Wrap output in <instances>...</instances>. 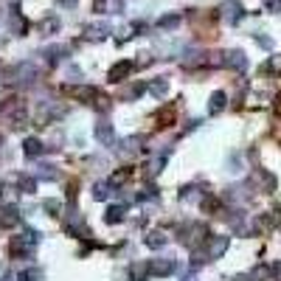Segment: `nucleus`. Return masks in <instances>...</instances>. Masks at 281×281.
<instances>
[{
  "label": "nucleus",
  "instance_id": "obj_1",
  "mask_svg": "<svg viewBox=\"0 0 281 281\" xmlns=\"http://www.w3.org/2000/svg\"><path fill=\"white\" fill-rule=\"evenodd\" d=\"M3 76L6 79H0V82H9V85H14V82H31V79H37V68L31 62H20L14 68H9Z\"/></svg>",
  "mask_w": 281,
  "mask_h": 281
},
{
  "label": "nucleus",
  "instance_id": "obj_2",
  "mask_svg": "<svg viewBox=\"0 0 281 281\" xmlns=\"http://www.w3.org/2000/svg\"><path fill=\"white\" fill-rule=\"evenodd\" d=\"M93 135H96V141H99L101 146H113V143H116V129H113V124H107V121L96 124Z\"/></svg>",
  "mask_w": 281,
  "mask_h": 281
},
{
  "label": "nucleus",
  "instance_id": "obj_3",
  "mask_svg": "<svg viewBox=\"0 0 281 281\" xmlns=\"http://www.w3.org/2000/svg\"><path fill=\"white\" fill-rule=\"evenodd\" d=\"M222 20L225 23H231V26H234V23H239L245 17V9H242V3H236V0H228V3H222Z\"/></svg>",
  "mask_w": 281,
  "mask_h": 281
},
{
  "label": "nucleus",
  "instance_id": "obj_4",
  "mask_svg": "<svg viewBox=\"0 0 281 281\" xmlns=\"http://www.w3.org/2000/svg\"><path fill=\"white\" fill-rule=\"evenodd\" d=\"M228 250V236H211L208 239V259H219V256Z\"/></svg>",
  "mask_w": 281,
  "mask_h": 281
},
{
  "label": "nucleus",
  "instance_id": "obj_5",
  "mask_svg": "<svg viewBox=\"0 0 281 281\" xmlns=\"http://www.w3.org/2000/svg\"><path fill=\"white\" fill-rule=\"evenodd\" d=\"M45 149L48 146L40 138H26V141H23V155H26V158H40Z\"/></svg>",
  "mask_w": 281,
  "mask_h": 281
},
{
  "label": "nucleus",
  "instance_id": "obj_6",
  "mask_svg": "<svg viewBox=\"0 0 281 281\" xmlns=\"http://www.w3.org/2000/svg\"><path fill=\"white\" fill-rule=\"evenodd\" d=\"M133 70H135V62H127V59H124V62H118L116 68L110 70V82H124Z\"/></svg>",
  "mask_w": 281,
  "mask_h": 281
},
{
  "label": "nucleus",
  "instance_id": "obj_7",
  "mask_svg": "<svg viewBox=\"0 0 281 281\" xmlns=\"http://www.w3.org/2000/svg\"><path fill=\"white\" fill-rule=\"evenodd\" d=\"M222 62L228 65V68H234V70H245L248 68V57H245L242 51H231V53H222Z\"/></svg>",
  "mask_w": 281,
  "mask_h": 281
},
{
  "label": "nucleus",
  "instance_id": "obj_8",
  "mask_svg": "<svg viewBox=\"0 0 281 281\" xmlns=\"http://www.w3.org/2000/svg\"><path fill=\"white\" fill-rule=\"evenodd\" d=\"M17 222H20V211H17L14 205L0 208V225H3V228H11V225H17Z\"/></svg>",
  "mask_w": 281,
  "mask_h": 281
},
{
  "label": "nucleus",
  "instance_id": "obj_9",
  "mask_svg": "<svg viewBox=\"0 0 281 281\" xmlns=\"http://www.w3.org/2000/svg\"><path fill=\"white\" fill-rule=\"evenodd\" d=\"M172 270H175V261L172 259H155L152 265H149V273H152V276H169Z\"/></svg>",
  "mask_w": 281,
  "mask_h": 281
},
{
  "label": "nucleus",
  "instance_id": "obj_10",
  "mask_svg": "<svg viewBox=\"0 0 281 281\" xmlns=\"http://www.w3.org/2000/svg\"><path fill=\"white\" fill-rule=\"evenodd\" d=\"M28 245L23 242V236H11V242H9V253H11V259H26V253H28Z\"/></svg>",
  "mask_w": 281,
  "mask_h": 281
},
{
  "label": "nucleus",
  "instance_id": "obj_11",
  "mask_svg": "<svg viewBox=\"0 0 281 281\" xmlns=\"http://www.w3.org/2000/svg\"><path fill=\"white\" fill-rule=\"evenodd\" d=\"M225 110V93L222 90H217L211 96V104H208V113H211V116H217V113H222Z\"/></svg>",
  "mask_w": 281,
  "mask_h": 281
},
{
  "label": "nucleus",
  "instance_id": "obj_12",
  "mask_svg": "<svg viewBox=\"0 0 281 281\" xmlns=\"http://www.w3.org/2000/svg\"><path fill=\"white\" fill-rule=\"evenodd\" d=\"M68 93L73 96V99H90V104H93V96H96V90H93V87H87V85H79V87H68Z\"/></svg>",
  "mask_w": 281,
  "mask_h": 281
},
{
  "label": "nucleus",
  "instance_id": "obj_13",
  "mask_svg": "<svg viewBox=\"0 0 281 281\" xmlns=\"http://www.w3.org/2000/svg\"><path fill=\"white\" fill-rule=\"evenodd\" d=\"M256 177H259V183H261V189H265V191H276V177H273L270 172L259 169V172H256Z\"/></svg>",
  "mask_w": 281,
  "mask_h": 281
},
{
  "label": "nucleus",
  "instance_id": "obj_14",
  "mask_svg": "<svg viewBox=\"0 0 281 281\" xmlns=\"http://www.w3.org/2000/svg\"><path fill=\"white\" fill-rule=\"evenodd\" d=\"M146 245H149L152 250L163 248V245H166V234H163V231H152V234L146 236Z\"/></svg>",
  "mask_w": 281,
  "mask_h": 281
},
{
  "label": "nucleus",
  "instance_id": "obj_15",
  "mask_svg": "<svg viewBox=\"0 0 281 281\" xmlns=\"http://www.w3.org/2000/svg\"><path fill=\"white\" fill-rule=\"evenodd\" d=\"M9 28H11V31H14V34H26L28 23L23 20V17L17 14V11H11V23H9Z\"/></svg>",
  "mask_w": 281,
  "mask_h": 281
},
{
  "label": "nucleus",
  "instance_id": "obj_16",
  "mask_svg": "<svg viewBox=\"0 0 281 281\" xmlns=\"http://www.w3.org/2000/svg\"><path fill=\"white\" fill-rule=\"evenodd\" d=\"M17 186H20L23 194H34V189H37V180H34V177L20 175V177H17Z\"/></svg>",
  "mask_w": 281,
  "mask_h": 281
},
{
  "label": "nucleus",
  "instance_id": "obj_17",
  "mask_svg": "<svg viewBox=\"0 0 281 281\" xmlns=\"http://www.w3.org/2000/svg\"><path fill=\"white\" fill-rule=\"evenodd\" d=\"M110 183H104V180H101V183H96V186H93V191H90V194H93V200H107V197H110Z\"/></svg>",
  "mask_w": 281,
  "mask_h": 281
},
{
  "label": "nucleus",
  "instance_id": "obj_18",
  "mask_svg": "<svg viewBox=\"0 0 281 281\" xmlns=\"http://www.w3.org/2000/svg\"><path fill=\"white\" fill-rule=\"evenodd\" d=\"M121 219H124V205H113L110 211H107L104 222H107V225H113V222H121Z\"/></svg>",
  "mask_w": 281,
  "mask_h": 281
},
{
  "label": "nucleus",
  "instance_id": "obj_19",
  "mask_svg": "<svg viewBox=\"0 0 281 281\" xmlns=\"http://www.w3.org/2000/svg\"><path fill=\"white\" fill-rule=\"evenodd\" d=\"M87 37H96V40H101V37H107V34H110V26H107V23H101V26H90V28H87Z\"/></svg>",
  "mask_w": 281,
  "mask_h": 281
},
{
  "label": "nucleus",
  "instance_id": "obj_20",
  "mask_svg": "<svg viewBox=\"0 0 281 281\" xmlns=\"http://www.w3.org/2000/svg\"><path fill=\"white\" fill-rule=\"evenodd\" d=\"M149 90H152V96H158V99H163V96L169 93V82H166V79H160V82H152V85H149Z\"/></svg>",
  "mask_w": 281,
  "mask_h": 281
},
{
  "label": "nucleus",
  "instance_id": "obj_21",
  "mask_svg": "<svg viewBox=\"0 0 281 281\" xmlns=\"http://www.w3.org/2000/svg\"><path fill=\"white\" fill-rule=\"evenodd\" d=\"M37 177H40V180H57L59 172H57V166H40Z\"/></svg>",
  "mask_w": 281,
  "mask_h": 281
},
{
  "label": "nucleus",
  "instance_id": "obj_22",
  "mask_svg": "<svg viewBox=\"0 0 281 281\" xmlns=\"http://www.w3.org/2000/svg\"><path fill=\"white\" fill-rule=\"evenodd\" d=\"M177 26H180V14H166L158 23V28H177Z\"/></svg>",
  "mask_w": 281,
  "mask_h": 281
},
{
  "label": "nucleus",
  "instance_id": "obj_23",
  "mask_svg": "<svg viewBox=\"0 0 281 281\" xmlns=\"http://www.w3.org/2000/svg\"><path fill=\"white\" fill-rule=\"evenodd\" d=\"M121 155H135L138 152V138H127V141H121V149H118Z\"/></svg>",
  "mask_w": 281,
  "mask_h": 281
},
{
  "label": "nucleus",
  "instance_id": "obj_24",
  "mask_svg": "<svg viewBox=\"0 0 281 281\" xmlns=\"http://www.w3.org/2000/svg\"><path fill=\"white\" fill-rule=\"evenodd\" d=\"M23 242H26L28 248H37V245H40V231L26 228V234H23Z\"/></svg>",
  "mask_w": 281,
  "mask_h": 281
},
{
  "label": "nucleus",
  "instance_id": "obj_25",
  "mask_svg": "<svg viewBox=\"0 0 281 281\" xmlns=\"http://www.w3.org/2000/svg\"><path fill=\"white\" fill-rule=\"evenodd\" d=\"M135 200H138V202H152V200H158V191H155V186H146L138 197H135Z\"/></svg>",
  "mask_w": 281,
  "mask_h": 281
},
{
  "label": "nucleus",
  "instance_id": "obj_26",
  "mask_svg": "<svg viewBox=\"0 0 281 281\" xmlns=\"http://www.w3.org/2000/svg\"><path fill=\"white\" fill-rule=\"evenodd\" d=\"M59 53H70V48L68 45H51V48H45V57H51V59H59Z\"/></svg>",
  "mask_w": 281,
  "mask_h": 281
},
{
  "label": "nucleus",
  "instance_id": "obj_27",
  "mask_svg": "<svg viewBox=\"0 0 281 281\" xmlns=\"http://www.w3.org/2000/svg\"><path fill=\"white\" fill-rule=\"evenodd\" d=\"M20 278H23V281H40V278H43V270H37V267H31V270H26V273H23Z\"/></svg>",
  "mask_w": 281,
  "mask_h": 281
},
{
  "label": "nucleus",
  "instance_id": "obj_28",
  "mask_svg": "<svg viewBox=\"0 0 281 281\" xmlns=\"http://www.w3.org/2000/svg\"><path fill=\"white\" fill-rule=\"evenodd\" d=\"M163 166H166V160H163V158L152 160V163H149V175H158V172H163Z\"/></svg>",
  "mask_w": 281,
  "mask_h": 281
},
{
  "label": "nucleus",
  "instance_id": "obj_29",
  "mask_svg": "<svg viewBox=\"0 0 281 281\" xmlns=\"http://www.w3.org/2000/svg\"><path fill=\"white\" fill-rule=\"evenodd\" d=\"M265 9L273 11V14H278V11H281V0H265Z\"/></svg>",
  "mask_w": 281,
  "mask_h": 281
},
{
  "label": "nucleus",
  "instance_id": "obj_30",
  "mask_svg": "<svg viewBox=\"0 0 281 281\" xmlns=\"http://www.w3.org/2000/svg\"><path fill=\"white\" fill-rule=\"evenodd\" d=\"M45 211H51V217H59V202L57 200H48L45 202Z\"/></svg>",
  "mask_w": 281,
  "mask_h": 281
},
{
  "label": "nucleus",
  "instance_id": "obj_31",
  "mask_svg": "<svg viewBox=\"0 0 281 281\" xmlns=\"http://www.w3.org/2000/svg\"><path fill=\"white\" fill-rule=\"evenodd\" d=\"M96 110L107 113V110H110V99H104V96H99V101H96Z\"/></svg>",
  "mask_w": 281,
  "mask_h": 281
},
{
  "label": "nucleus",
  "instance_id": "obj_32",
  "mask_svg": "<svg viewBox=\"0 0 281 281\" xmlns=\"http://www.w3.org/2000/svg\"><path fill=\"white\" fill-rule=\"evenodd\" d=\"M143 93V85H133L127 93H124V99H133V96H141Z\"/></svg>",
  "mask_w": 281,
  "mask_h": 281
},
{
  "label": "nucleus",
  "instance_id": "obj_33",
  "mask_svg": "<svg viewBox=\"0 0 281 281\" xmlns=\"http://www.w3.org/2000/svg\"><path fill=\"white\" fill-rule=\"evenodd\" d=\"M43 28H45V31H57V28H59V20H57V17H51V20L43 23Z\"/></svg>",
  "mask_w": 281,
  "mask_h": 281
},
{
  "label": "nucleus",
  "instance_id": "obj_34",
  "mask_svg": "<svg viewBox=\"0 0 281 281\" xmlns=\"http://www.w3.org/2000/svg\"><path fill=\"white\" fill-rule=\"evenodd\" d=\"M59 3H62V6H65V9H73V6H76V3H79V0H59Z\"/></svg>",
  "mask_w": 281,
  "mask_h": 281
},
{
  "label": "nucleus",
  "instance_id": "obj_35",
  "mask_svg": "<svg viewBox=\"0 0 281 281\" xmlns=\"http://www.w3.org/2000/svg\"><path fill=\"white\" fill-rule=\"evenodd\" d=\"M256 43H261L265 48H270V45H273V43H270V40H267V37H256Z\"/></svg>",
  "mask_w": 281,
  "mask_h": 281
},
{
  "label": "nucleus",
  "instance_id": "obj_36",
  "mask_svg": "<svg viewBox=\"0 0 281 281\" xmlns=\"http://www.w3.org/2000/svg\"><path fill=\"white\" fill-rule=\"evenodd\" d=\"M273 273H276V276L281 278V265H273Z\"/></svg>",
  "mask_w": 281,
  "mask_h": 281
},
{
  "label": "nucleus",
  "instance_id": "obj_37",
  "mask_svg": "<svg viewBox=\"0 0 281 281\" xmlns=\"http://www.w3.org/2000/svg\"><path fill=\"white\" fill-rule=\"evenodd\" d=\"M180 281H197V278H194V276H191V273H189V276H183Z\"/></svg>",
  "mask_w": 281,
  "mask_h": 281
},
{
  "label": "nucleus",
  "instance_id": "obj_38",
  "mask_svg": "<svg viewBox=\"0 0 281 281\" xmlns=\"http://www.w3.org/2000/svg\"><path fill=\"white\" fill-rule=\"evenodd\" d=\"M3 191H6V186H3V183H0V194H3Z\"/></svg>",
  "mask_w": 281,
  "mask_h": 281
},
{
  "label": "nucleus",
  "instance_id": "obj_39",
  "mask_svg": "<svg viewBox=\"0 0 281 281\" xmlns=\"http://www.w3.org/2000/svg\"><path fill=\"white\" fill-rule=\"evenodd\" d=\"M0 146H3V135H0Z\"/></svg>",
  "mask_w": 281,
  "mask_h": 281
},
{
  "label": "nucleus",
  "instance_id": "obj_40",
  "mask_svg": "<svg viewBox=\"0 0 281 281\" xmlns=\"http://www.w3.org/2000/svg\"><path fill=\"white\" fill-rule=\"evenodd\" d=\"M96 3H104V0H96Z\"/></svg>",
  "mask_w": 281,
  "mask_h": 281
}]
</instances>
